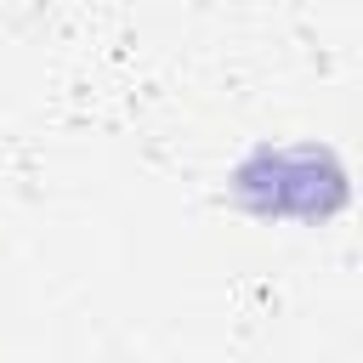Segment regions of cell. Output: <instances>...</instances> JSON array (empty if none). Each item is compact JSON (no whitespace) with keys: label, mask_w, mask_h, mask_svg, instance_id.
Listing matches in <instances>:
<instances>
[{"label":"cell","mask_w":363,"mask_h":363,"mask_svg":"<svg viewBox=\"0 0 363 363\" xmlns=\"http://www.w3.org/2000/svg\"><path fill=\"white\" fill-rule=\"evenodd\" d=\"M233 199L250 216H301V221H323L346 204V164L318 147H255L238 170H233Z\"/></svg>","instance_id":"1"}]
</instances>
